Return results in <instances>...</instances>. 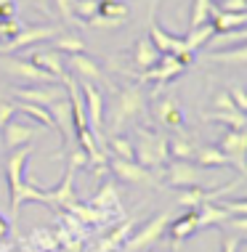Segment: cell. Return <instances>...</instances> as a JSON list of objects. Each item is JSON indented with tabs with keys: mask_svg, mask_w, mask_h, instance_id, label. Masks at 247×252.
<instances>
[{
	"mask_svg": "<svg viewBox=\"0 0 247 252\" xmlns=\"http://www.w3.org/2000/svg\"><path fill=\"white\" fill-rule=\"evenodd\" d=\"M35 146H19L13 149L5 159V181H8V204H11V213L16 218V213L22 210V204L27 202H45L48 204V196H45V189H37L35 183L24 181V165L27 159L32 157Z\"/></svg>",
	"mask_w": 247,
	"mask_h": 252,
	"instance_id": "cell-1",
	"label": "cell"
},
{
	"mask_svg": "<svg viewBox=\"0 0 247 252\" xmlns=\"http://www.w3.org/2000/svg\"><path fill=\"white\" fill-rule=\"evenodd\" d=\"M133 152H136V162H139L141 167H146V170L162 167L165 162L170 159V154H168V138H165L162 133H152V130H143V127L136 130Z\"/></svg>",
	"mask_w": 247,
	"mask_h": 252,
	"instance_id": "cell-2",
	"label": "cell"
},
{
	"mask_svg": "<svg viewBox=\"0 0 247 252\" xmlns=\"http://www.w3.org/2000/svg\"><path fill=\"white\" fill-rule=\"evenodd\" d=\"M157 3L160 0H152L149 3V40L154 43V48L160 51V53H173V56H178L183 61V64H191L194 61V53H189L186 51V45H183V37H178V35H170V32H165L160 24H157Z\"/></svg>",
	"mask_w": 247,
	"mask_h": 252,
	"instance_id": "cell-3",
	"label": "cell"
},
{
	"mask_svg": "<svg viewBox=\"0 0 247 252\" xmlns=\"http://www.w3.org/2000/svg\"><path fill=\"white\" fill-rule=\"evenodd\" d=\"M141 112H143V91L136 85H125L117 93V98H114V106H112V114H109L106 127L109 130H120L125 122L136 120Z\"/></svg>",
	"mask_w": 247,
	"mask_h": 252,
	"instance_id": "cell-4",
	"label": "cell"
},
{
	"mask_svg": "<svg viewBox=\"0 0 247 252\" xmlns=\"http://www.w3.org/2000/svg\"><path fill=\"white\" fill-rule=\"evenodd\" d=\"M0 69L8 72L11 77L22 80V83H30V85L61 83V80H53L48 72H43L40 66H35L30 59H19V56H13V53H0Z\"/></svg>",
	"mask_w": 247,
	"mask_h": 252,
	"instance_id": "cell-5",
	"label": "cell"
},
{
	"mask_svg": "<svg viewBox=\"0 0 247 252\" xmlns=\"http://www.w3.org/2000/svg\"><path fill=\"white\" fill-rule=\"evenodd\" d=\"M80 93H82V104H85L88 130H91L93 138L104 146V96L99 93V88L93 83H85V80H80Z\"/></svg>",
	"mask_w": 247,
	"mask_h": 252,
	"instance_id": "cell-6",
	"label": "cell"
},
{
	"mask_svg": "<svg viewBox=\"0 0 247 252\" xmlns=\"http://www.w3.org/2000/svg\"><path fill=\"white\" fill-rule=\"evenodd\" d=\"M168 215H154L152 220H146L143 226L136 231V234H130V239H125V244H122V252H141L146 247H152L154 242L162 239L165 228H168Z\"/></svg>",
	"mask_w": 247,
	"mask_h": 252,
	"instance_id": "cell-7",
	"label": "cell"
},
{
	"mask_svg": "<svg viewBox=\"0 0 247 252\" xmlns=\"http://www.w3.org/2000/svg\"><path fill=\"white\" fill-rule=\"evenodd\" d=\"M183 69H186V64H183L178 56H173V53H162L160 61H157L154 66H149V69L139 72L136 77L141 80V83H157V85H168L173 83V80L178 77V74H183Z\"/></svg>",
	"mask_w": 247,
	"mask_h": 252,
	"instance_id": "cell-8",
	"label": "cell"
},
{
	"mask_svg": "<svg viewBox=\"0 0 247 252\" xmlns=\"http://www.w3.org/2000/svg\"><path fill=\"white\" fill-rule=\"evenodd\" d=\"M56 27L51 24H40V27H22L11 40L0 43V53H16L22 48H30V45H37V43H48L53 35H56Z\"/></svg>",
	"mask_w": 247,
	"mask_h": 252,
	"instance_id": "cell-9",
	"label": "cell"
},
{
	"mask_svg": "<svg viewBox=\"0 0 247 252\" xmlns=\"http://www.w3.org/2000/svg\"><path fill=\"white\" fill-rule=\"evenodd\" d=\"M43 130V125L37 122H22V120H8L3 127H0V135H3V146L5 149H19V146H27L35 135Z\"/></svg>",
	"mask_w": 247,
	"mask_h": 252,
	"instance_id": "cell-10",
	"label": "cell"
},
{
	"mask_svg": "<svg viewBox=\"0 0 247 252\" xmlns=\"http://www.w3.org/2000/svg\"><path fill=\"white\" fill-rule=\"evenodd\" d=\"M64 85H24V88H16L13 91V98L16 101H27V104H37V106H51L56 104L59 98H64Z\"/></svg>",
	"mask_w": 247,
	"mask_h": 252,
	"instance_id": "cell-11",
	"label": "cell"
},
{
	"mask_svg": "<svg viewBox=\"0 0 247 252\" xmlns=\"http://www.w3.org/2000/svg\"><path fill=\"white\" fill-rule=\"evenodd\" d=\"M154 117L162 127H170L176 133H186V117H183V106L176 96H165L157 101Z\"/></svg>",
	"mask_w": 247,
	"mask_h": 252,
	"instance_id": "cell-12",
	"label": "cell"
},
{
	"mask_svg": "<svg viewBox=\"0 0 247 252\" xmlns=\"http://www.w3.org/2000/svg\"><path fill=\"white\" fill-rule=\"evenodd\" d=\"M48 112H51L53 127L61 133V141H64L67 152H70L72 146H77L74 144V117H72V106H70V101H67V96L48 106Z\"/></svg>",
	"mask_w": 247,
	"mask_h": 252,
	"instance_id": "cell-13",
	"label": "cell"
},
{
	"mask_svg": "<svg viewBox=\"0 0 247 252\" xmlns=\"http://www.w3.org/2000/svg\"><path fill=\"white\" fill-rule=\"evenodd\" d=\"M218 149H221L223 154L231 157V165H234L239 173H245V152H247V133L245 127H231V130H226L221 135V141H218Z\"/></svg>",
	"mask_w": 247,
	"mask_h": 252,
	"instance_id": "cell-14",
	"label": "cell"
},
{
	"mask_svg": "<svg viewBox=\"0 0 247 252\" xmlns=\"http://www.w3.org/2000/svg\"><path fill=\"white\" fill-rule=\"evenodd\" d=\"M168 186L173 189H189V186H202V170L191 162H170L168 165Z\"/></svg>",
	"mask_w": 247,
	"mask_h": 252,
	"instance_id": "cell-15",
	"label": "cell"
},
{
	"mask_svg": "<svg viewBox=\"0 0 247 252\" xmlns=\"http://www.w3.org/2000/svg\"><path fill=\"white\" fill-rule=\"evenodd\" d=\"M74 165H67V173L61 183L56 189H45V196H48V204H56V207H64L70 210L72 204H77V194H74Z\"/></svg>",
	"mask_w": 247,
	"mask_h": 252,
	"instance_id": "cell-16",
	"label": "cell"
},
{
	"mask_svg": "<svg viewBox=\"0 0 247 252\" xmlns=\"http://www.w3.org/2000/svg\"><path fill=\"white\" fill-rule=\"evenodd\" d=\"M64 66H70L74 77L85 80V83H101V80H104L101 64L96 59H91L88 53H72V56H67Z\"/></svg>",
	"mask_w": 247,
	"mask_h": 252,
	"instance_id": "cell-17",
	"label": "cell"
},
{
	"mask_svg": "<svg viewBox=\"0 0 247 252\" xmlns=\"http://www.w3.org/2000/svg\"><path fill=\"white\" fill-rule=\"evenodd\" d=\"M109 170H112V173L117 175L120 181H125V183H149V186L154 183L152 170L141 167L136 159H114V157H112Z\"/></svg>",
	"mask_w": 247,
	"mask_h": 252,
	"instance_id": "cell-18",
	"label": "cell"
},
{
	"mask_svg": "<svg viewBox=\"0 0 247 252\" xmlns=\"http://www.w3.org/2000/svg\"><path fill=\"white\" fill-rule=\"evenodd\" d=\"M30 61L35 66H40L43 72H48L53 80H61L67 74V66H64V59L59 56V51L48 48V51H32L30 53Z\"/></svg>",
	"mask_w": 247,
	"mask_h": 252,
	"instance_id": "cell-19",
	"label": "cell"
},
{
	"mask_svg": "<svg viewBox=\"0 0 247 252\" xmlns=\"http://www.w3.org/2000/svg\"><path fill=\"white\" fill-rule=\"evenodd\" d=\"M197 231V210H186L181 218H176L173 226H170V242H173V252L181 250V242L186 239V236H191Z\"/></svg>",
	"mask_w": 247,
	"mask_h": 252,
	"instance_id": "cell-20",
	"label": "cell"
},
{
	"mask_svg": "<svg viewBox=\"0 0 247 252\" xmlns=\"http://www.w3.org/2000/svg\"><path fill=\"white\" fill-rule=\"evenodd\" d=\"M208 22L212 24L215 32H231V30H245L247 22V13H229V11H218L215 5L210 8V19Z\"/></svg>",
	"mask_w": 247,
	"mask_h": 252,
	"instance_id": "cell-21",
	"label": "cell"
},
{
	"mask_svg": "<svg viewBox=\"0 0 247 252\" xmlns=\"http://www.w3.org/2000/svg\"><path fill=\"white\" fill-rule=\"evenodd\" d=\"M162 53L154 48V43L149 37H139L136 40V45H133V64L139 66V69H149V66H154L157 61H160Z\"/></svg>",
	"mask_w": 247,
	"mask_h": 252,
	"instance_id": "cell-22",
	"label": "cell"
},
{
	"mask_svg": "<svg viewBox=\"0 0 247 252\" xmlns=\"http://www.w3.org/2000/svg\"><path fill=\"white\" fill-rule=\"evenodd\" d=\"M229 213L221 207V204H215V202H205L197 207V228H202V226H223L226 220H229Z\"/></svg>",
	"mask_w": 247,
	"mask_h": 252,
	"instance_id": "cell-23",
	"label": "cell"
},
{
	"mask_svg": "<svg viewBox=\"0 0 247 252\" xmlns=\"http://www.w3.org/2000/svg\"><path fill=\"white\" fill-rule=\"evenodd\" d=\"M197 165L205 167V170H212V167H229L231 165V157L223 154L218 146H197V154H194Z\"/></svg>",
	"mask_w": 247,
	"mask_h": 252,
	"instance_id": "cell-24",
	"label": "cell"
},
{
	"mask_svg": "<svg viewBox=\"0 0 247 252\" xmlns=\"http://www.w3.org/2000/svg\"><path fill=\"white\" fill-rule=\"evenodd\" d=\"M168 154L173 157V159L191 162L194 154H197V146L186 133H178V135H173V138H168Z\"/></svg>",
	"mask_w": 247,
	"mask_h": 252,
	"instance_id": "cell-25",
	"label": "cell"
},
{
	"mask_svg": "<svg viewBox=\"0 0 247 252\" xmlns=\"http://www.w3.org/2000/svg\"><path fill=\"white\" fill-rule=\"evenodd\" d=\"M13 106H16L19 114L30 117L32 122H37V125H43V127H51V130H56V127H53V120H51V112H48L45 106L27 104V101H16V98H13Z\"/></svg>",
	"mask_w": 247,
	"mask_h": 252,
	"instance_id": "cell-26",
	"label": "cell"
},
{
	"mask_svg": "<svg viewBox=\"0 0 247 252\" xmlns=\"http://www.w3.org/2000/svg\"><path fill=\"white\" fill-rule=\"evenodd\" d=\"M212 35H215V30H212L210 22L208 24H200V27H189L186 37H183V45H186L189 53H194V51H200L202 45H208Z\"/></svg>",
	"mask_w": 247,
	"mask_h": 252,
	"instance_id": "cell-27",
	"label": "cell"
},
{
	"mask_svg": "<svg viewBox=\"0 0 247 252\" xmlns=\"http://www.w3.org/2000/svg\"><path fill=\"white\" fill-rule=\"evenodd\" d=\"M48 43L53 45V51L59 53H67V56H72V53H85V43H82V37L77 35H67V32H56Z\"/></svg>",
	"mask_w": 247,
	"mask_h": 252,
	"instance_id": "cell-28",
	"label": "cell"
},
{
	"mask_svg": "<svg viewBox=\"0 0 247 252\" xmlns=\"http://www.w3.org/2000/svg\"><path fill=\"white\" fill-rule=\"evenodd\" d=\"M130 231H133V220H125L120 228H114L112 234H106L104 239H101V244H99L96 252H117V250H122V244H125Z\"/></svg>",
	"mask_w": 247,
	"mask_h": 252,
	"instance_id": "cell-29",
	"label": "cell"
},
{
	"mask_svg": "<svg viewBox=\"0 0 247 252\" xmlns=\"http://www.w3.org/2000/svg\"><path fill=\"white\" fill-rule=\"evenodd\" d=\"M208 122H221V125H229V127H245L247 125V117H245V112H237V109H212V112L208 114H202Z\"/></svg>",
	"mask_w": 247,
	"mask_h": 252,
	"instance_id": "cell-30",
	"label": "cell"
},
{
	"mask_svg": "<svg viewBox=\"0 0 247 252\" xmlns=\"http://www.w3.org/2000/svg\"><path fill=\"white\" fill-rule=\"evenodd\" d=\"M205 59L212 61V64H237V66H242L247 61V51H245V45L239 43L237 48H231V51H212Z\"/></svg>",
	"mask_w": 247,
	"mask_h": 252,
	"instance_id": "cell-31",
	"label": "cell"
},
{
	"mask_svg": "<svg viewBox=\"0 0 247 252\" xmlns=\"http://www.w3.org/2000/svg\"><path fill=\"white\" fill-rule=\"evenodd\" d=\"M99 13H104L109 19H117L120 24H128L130 19V5L125 0H101L99 3Z\"/></svg>",
	"mask_w": 247,
	"mask_h": 252,
	"instance_id": "cell-32",
	"label": "cell"
},
{
	"mask_svg": "<svg viewBox=\"0 0 247 252\" xmlns=\"http://www.w3.org/2000/svg\"><path fill=\"white\" fill-rule=\"evenodd\" d=\"M106 152L114 157V159H136V152H133V144H130L128 138H122V135H112V138L106 141Z\"/></svg>",
	"mask_w": 247,
	"mask_h": 252,
	"instance_id": "cell-33",
	"label": "cell"
},
{
	"mask_svg": "<svg viewBox=\"0 0 247 252\" xmlns=\"http://www.w3.org/2000/svg\"><path fill=\"white\" fill-rule=\"evenodd\" d=\"M91 207L93 210H101V213H106V210H114V207H120V196L117 191H114V186L112 183H106L104 189L99 191V196L91 202Z\"/></svg>",
	"mask_w": 247,
	"mask_h": 252,
	"instance_id": "cell-34",
	"label": "cell"
},
{
	"mask_svg": "<svg viewBox=\"0 0 247 252\" xmlns=\"http://www.w3.org/2000/svg\"><path fill=\"white\" fill-rule=\"evenodd\" d=\"M205 202H208V191H205V186H189V189H183L181 196H178V204L186 207V210H197Z\"/></svg>",
	"mask_w": 247,
	"mask_h": 252,
	"instance_id": "cell-35",
	"label": "cell"
},
{
	"mask_svg": "<svg viewBox=\"0 0 247 252\" xmlns=\"http://www.w3.org/2000/svg\"><path fill=\"white\" fill-rule=\"evenodd\" d=\"M210 8H212V0H191V16H189V27L208 24V19H210Z\"/></svg>",
	"mask_w": 247,
	"mask_h": 252,
	"instance_id": "cell-36",
	"label": "cell"
},
{
	"mask_svg": "<svg viewBox=\"0 0 247 252\" xmlns=\"http://www.w3.org/2000/svg\"><path fill=\"white\" fill-rule=\"evenodd\" d=\"M51 5L56 8V13L61 16V22H64V24H70V27L80 24L77 16H74V0H51Z\"/></svg>",
	"mask_w": 247,
	"mask_h": 252,
	"instance_id": "cell-37",
	"label": "cell"
},
{
	"mask_svg": "<svg viewBox=\"0 0 247 252\" xmlns=\"http://www.w3.org/2000/svg\"><path fill=\"white\" fill-rule=\"evenodd\" d=\"M247 32L245 30H231V32H215L208 45H231V43H245Z\"/></svg>",
	"mask_w": 247,
	"mask_h": 252,
	"instance_id": "cell-38",
	"label": "cell"
},
{
	"mask_svg": "<svg viewBox=\"0 0 247 252\" xmlns=\"http://www.w3.org/2000/svg\"><path fill=\"white\" fill-rule=\"evenodd\" d=\"M99 3L101 0H74V16H77V22L85 24L88 19L99 11Z\"/></svg>",
	"mask_w": 247,
	"mask_h": 252,
	"instance_id": "cell-39",
	"label": "cell"
},
{
	"mask_svg": "<svg viewBox=\"0 0 247 252\" xmlns=\"http://www.w3.org/2000/svg\"><path fill=\"white\" fill-rule=\"evenodd\" d=\"M218 11H229V13H247V0H212Z\"/></svg>",
	"mask_w": 247,
	"mask_h": 252,
	"instance_id": "cell-40",
	"label": "cell"
},
{
	"mask_svg": "<svg viewBox=\"0 0 247 252\" xmlns=\"http://www.w3.org/2000/svg\"><path fill=\"white\" fill-rule=\"evenodd\" d=\"M226 93H229V98H231V104H234L237 112H247V96H245L242 85H231Z\"/></svg>",
	"mask_w": 247,
	"mask_h": 252,
	"instance_id": "cell-41",
	"label": "cell"
},
{
	"mask_svg": "<svg viewBox=\"0 0 247 252\" xmlns=\"http://www.w3.org/2000/svg\"><path fill=\"white\" fill-rule=\"evenodd\" d=\"M218 204H221L229 215H247V202L245 199H234V202H231V199H226V196H221Z\"/></svg>",
	"mask_w": 247,
	"mask_h": 252,
	"instance_id": "cell-42",
	"label": "cell"
},
{
	"mask_svg": "<svg viewBox=\"0 0 247 252\" xmlns=\"http://www.w3.org/2000/svg\"><path fill=\"white\" fill-rule=\"evenodd\" d=\"M19 30H22V24H19V19H16V16H13V19H3V22H0V43L11 40Z\"/></svg>",
	"mask_w": 247,
	"mask_h": 252,
	"instance_id": "cell-43",
	"label": "cell"
},
{
	"mask_svg": "<svg viewBox=\"0 0 247 252\" xmlns=\"http://www.w3.org/2000/svg\"><path fill=\"white\" fill-rule=\"evenodd\" d=\"M32 242H37L40 247L43 250H56V239H51V236H48V231H32Z\"/></svg>",
	"mask_w": 247,
	"mask_h": 252,
	"instance_id": "cell-44",
	"label": "cell"
},
{
	"mask_svg": "<svg viewBox=\"0 0 247 252\" xmlns=\"http://www.w3.org/2000/svg\"><path fill=\"white\" fill-rule=\"evenodd\" d=\"M242 250V236H223V242H221V252H239Z\"/></svg>",
	"mask_w": 247,
	"mask_h": 252,
	"instance_id": "cell-45",
	"label": "cell"
},
{
	"mask_svg": "<svg viewBox=\"0 0 247 252\" xmlns=\"http://www.w3.org/2000/svg\"><path fill=\"white\" fill-rule=\"evenodd\" d=\"M13 117H16V106L8 104V101H0V127H3L8 120H13Z\"/></svg>",
	"mask_w": 247,
	"mask_h": 252,
	"instance_id": "cell-46",
	"label": "cell"
},
{
	"mask_svg": "<svg viewBox=\"0 0 247 252\" xmlns=\"http://www.w3.org/2000/svg\"><path fill=\"white\" fill-rule=\"evenodd\" d=\"M212 109H226V112H229V109H234V104H231V98H229V93H226V91L215 93V96H212Z\"/></svg>",
	"mask_w": 247,
	"mask_h": 252,
	"instance_id": "cell-47",
	"label": "cell"
},
{
	"mask_svg": "<svg viewBox=\"0 0 247 252\" xmlns=\"http://www.w3.org/2000/svg\"><path fill=\"white\" fill-rule=\"evenodd\" d=\"M16 16V3L13 0H0V22L3 19H13Z\"/></svg>",
	"mask_w": 247,
	"mask_h": 252,
	"instance_id": "cell-48",
	"label": "cell"
},
{
	"mask_svg": "<svg viewBox=\"0 0 247 252\" xmlns=\"http://www.w3.org/2000/svg\"><path fill=\"white\" fill-rule=\"evenodd\" d=\"M32 5H35L40 13H45V16H53V5H51V0H32Z\"/></svg>",
	"mask_w": 247,
	"mask_h": 252,
	"instance_id": "cell-49",
	"label": "cell"
},
{
	"mask_svg": "<svg viewBox=\"0 0 247 252\" xmlns=\"http://www.w3.org/2000/svg\"><path fill=\"white\" fill-rule=\"evenodd\" d=\"M8 231H11V226H8V220H5L3 215H0V239H5V236H8Z\"/></svg>",
	"mask_w": 247,
	"mask_h": 252,
	"instance_id": "cell-50",
	"label": "cell"
},
{
	"mask_svg": "<svg viewBox=\"0 0 247 252\" xmlns=\"http://www.w3.org/2000/svg\"><path fill=\"white\" fill-rule=\"evenodd\" d=\"M77 252H80V250H77Z\"/></svg>",
	"mask_w": 247,
	"mask_h": 252,
	"instance_id": "cell-51",
	"label": "cell"
}]
</instances>
